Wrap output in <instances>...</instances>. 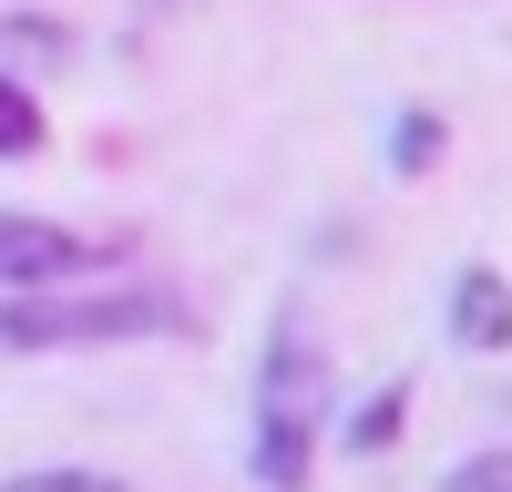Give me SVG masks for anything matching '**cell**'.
Masks as SVG:
<instances>
[{"mask_svg":"<svg viewBox=\"0 0 512 492\" xmlns=\"http://www.w3.org/2000/svg\"><path fill=\"white\" fill-rule=\"evenodd\" d=\"M318 421H328V349L308 339V318H297V308H277L267 359H256V431H246V472L267 482V492H308Z\"/></svg>","mask_w":512,"mask_h":492,"instance_id":"6da1fadb","label":"cell"},{"mask_svg":"<svg viewBox=\"0 0 512 492\" xmlns=\"http://www.w3.org/2000/svg\"><path fill=\"white\" fill-rule=\"evenodd\" d=\"M144 328H175V308L144 298V287H113V298H21L0 308V349H123Z\"/></svg>","mask_w":512,"mask_h":492,"instance_id":"7a4b0ae2","label":"cell"},{"mask_svg":"<svg viewBox=\"0 0 512 492\" xmlns=\"http://www.w3.org/2000/svg\"><path fill=\"white\" fill-rule=\"evenodd\" d=\"M93 267V236H72L52 216H11L0 205V287H21V298H41V287H62Z\"/></svg>","mask_w":512,"mask_h":492,"instance_id":"3957f363","label":"cell"},{"mask_svg":"<svg viewBox=\"0 0 512 492\" xmlns=\"http://www.w3.org/2000/svg\"><path fill=\"white\" fill-rule=\"evenodd\" d=\"M451 339L461 349H512V287H502V267H461L451 277Z\"/></svg>","mask_w":512,"mask_h":492,"instance_id":"277c9868","label":"cell"},{"mask_svg":"<svg viewBox=\"0 0 512 492\" xmlns=\"http://www.w3.org/2000/svg\"><path fill=\"white\" fill-rule=\"evenodd\" d=\"M0 492H144V482H123V472H93V462H52V472H11Z\"/></svg>","mask_w":512,"mask_h":492,"instance_id":"5b68a950","label":"cell"},{"mask_svg":"<svg viewBox=\"0 0 512 492\" xmlns=\"http://www.w3.org/2000/svg\"><path fill=\"white\" fill-rule=\"evenodd\" d=\"M0 154H41V103L0 72Z\"/></svg>","mask_w":512,"mask_h":492,"instance_id":"8992f818","label":"cell"},{"mask_svg":"<svg viewBox=\"0 0 512 492\" xmlns=\"http://www.w3.org/2000/svg\"><path fill=\"white\" fill-rule=\"evenodd\" d=\"M400 410H410V390L390 380V390H379V400L359 410V421H349V451H379V441H400Z\"/></svg>","mask_w":512,"mask_h":492,"instance_id":"52a82bcc","label":"cell"},{"mask_svg":"<svg viewBox=\"0 0 512 492\" xmlns=\"http://www.w3.org/2000/svg\"><path fill=\"white\" fill-rule=\"evenodd\" d=\"M441 492H512V451H472V462H451Z\"/></svg>","mask_w":512,"mask_h":492,"instance_id":"ba28073f","label":"cell"}]
</instances>
